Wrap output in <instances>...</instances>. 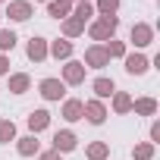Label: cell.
Returning a JSON list of instances; mask_svg holds the SVG:
<instances>
[{
	"instance_id": "obj_1",
	"label": "cell",
	"mask_w": 160,
	"mask_h": 160,
	"mask_svg": "<svg viewBox=\"0 0 160 160\" xmlns=\"http://www.w3.org/2000/svg\"><path fill=\"white\" fill-rule=\"evenodd\" d=\"M116 28H119V16H98V19L88 25V35H91V41L104 44V41H110V38L116 35Z\"/></svg>"
},
{
	"instance_id": "obj_2",
	"label": "cell",
	"mask_w": 160,
	"mask_h": 160,
	"mask_svg": "<svg viewBox=\"0 0 160 160\" xmlns=\"http://www.w3.org/2000/svg\"><path fill=\"white\" fill-rule=\"evenodd\" d=\"M85 75H88V69H85L82 60H66V66H63V78H60V82H63V85H82Z\"/></svg>"
},
{
	"instance_id": "obj_3",
	"label": "cell",
	"mask_w": 160,
	"mask_h": 160,
	"mask_svg": "<svg viewBox=\"0 0 160 160\" xmlns=\"http://www.w3.org/2000/svg\"><path fill=\"white\" fill-rule=\"evenodd\" d=\"M38 94L44 101H63L66 98V85L60 82V78H41L38 82Z\"/></svg>"
},
{
	"instance_id": "obj_4",
	"label": "cell",
	"mask_w": 160,
	"mask_h": 160,
	"mask_svg": "<svg viewBox=\"0 0 160 160\" xmlns=\"http://www.w3.org/2000/svg\"><path fill=\"white\" fill-rule=\"evenodd\" d=\"M7 16L13 22H28L35 16V7H32V0H10L7 3Z\"/></svg>"
},
{
	"instance_id": "obj_5",
	"label": "cell",
	"mask_w": 160,
	"mask_h": 160,
	"mask_svg": "<svg viewBox=\"0 0 160 160\" xmlns=\"http://www.w3.org/2000/svg\"><path fill=\"white\" fill-rule=\"evenodd\" d=\"M129 41H132L135 47H151V44H154V25H148V22H135L132 32H129Z\"/></svg>"
},
{
	"instance_id": "obj_6",
	"label": "cell",
	"mask_w": 160,
	"mask_h": 160,
	"mask_svg": "<svg viewBox=\"0 0 160 160\" xmlns=\"http://www.w3.org/2000/svg\"><path fill=\"white\" fill-rule=\"evenodd\" d=\"M85 69H104V66H110V57H107V50H104V44H91L88 50H85Z\"/></svg>"
},
{
	"instance_id": "obj_7",
	"label": "cell",
	"mask_w": 160,
	"mask_h": 160,
	"mask_svg": "<svg viewBox=\"0 0 160 160\" xmlns=\"http://www.w3.org/2000/svg\"><path fill=\"white\" fill-rule=\"evenodd\" d=\"M25 57H28L32 63H44V60H47V38L32 35L28 44H25Z\"/></svg>"
},
{
	"instance_id": "obj_8",
	"label": "cell",
	"mask_w": 160,
	"mask_h": 160,
	"mask_svg": "<svg viewBox=\"0 0 160 160\" xmlns=\"http://www.w3.org/2000/svg\"><path fill=\"white\" fill-rule=\"evenodd\" d=\"M82 104H85V113H82V119H88L91 126H101V122L107 119V107H104V101L91 98V101H82Z\"/></svg>"
},
{
	"instance_id": "obj_9",
	"label": "cell",
	"mask_w": 160,
	"mask_h": 160,
	"mask_svg": "<svg viewBox=\"0 0 160 160\" xmlns=\"http://www.w3.org/2000/svg\"><path fill=\"white\" fill-rule=\"evenodd\" d=\"M75 148H78V138H75L72 129H60V132L53 135V151H57V154H69V151H75Z\"/></svg>"
},
{
	"instance_id": "obj_10",
	"label": "cell",
	"mask_w": 160,
	"mask_h": 160,
	"mask_svg": "<svg viewBox=\"0 0 160 160\" xmlns=\"http://www.w3.org/2000/svg\"><path fill=\"white\" fill-rule=\"evenodd\" d=\"M72 41H66V38H57V41H47V57H53V60H72Z\"/></svg>"
},
{
	"instance_id": "obj_11",
	"label": "cell",
	"mask_w": 160,
	"mask_h": 160,
	"mask_svg": "<svg viewBox=\"0 0 160 160\" xmlns=\"http://www.w3.org/2000/svg\"><path fill=\"white\" fill-rule=\"evenodd\" d=\"M122 60H126V72H129V75H144V72L151 69V60H148L144 53H126Z\"/></svg>"
},
{
	"instance_id": "obj_12",
	"label": "cell",
	"mask_w": 160,
	"mask_h": 160,
	"mask_svg": "<svg viewBox=\"0 0 160 160\" xmlns=\"http://www.w3.org/2000/svg\"><path fill=\"white\" fill-rule=\"evenodd\" d=\"M16 154H19V157H35V154H41L38 135H22V138H16Z\"/></svg>"
},
{
	"instance_id": "obj_13",
	"label": "cell",
	"mask_w": 160,
	"mask_h": 160,
	"mask_svg": "<svg viewBox=\"0 0 160 160\" xmlns=\"http://www.w3.org/2000/svg\"><path fill=\"white\" fill-rule=\"evenodd\" d=\"M91 91H94V98H98V101H107V98H113L116 82H113V78H107V75H98L94 82H91Z\"/></svg>"
},
{
	"instance_id": "obj_14",
	"label": "cell",
	"mask_w": 160,
	"mask_h": 160,
	"mask_svg": "<svg viewBox=\"0 0 160 160\" xmlns=\"http://www.w3.org/2000/svg\"><path fill=\"white\" fill-rule=\"evenodd\" d=\"M25 122H28V132H32V135H38V132L50 129V113H47V110H32Z\"/></svg>"
},
{
	"instance_id": "obj_15",
	"label": "cell",
	"mask_w": 160,
	"mask_h": 160,
	"mask_svg": "<svg viewBox=\"0 0 160 160\" xmlns=\"http://www.w3.org/2000/svg\"><path fill=\"white\" fill-rule=\"evenodd\" d=\"M7 85H10V94H25L32 88V75L28 72H13V75H7Z\"/></svg>"
},
{
	"instance_id": "obj_16",
	"label": "cell",
	"mask_w": 160,
	"mask_h": 160,
	"mask_svg": "<svg viewBox=\"0 0 160 160\" xmlns=\"http://www.w3.org/2000/svg\"><path fill=\"white\" fill-rule=\"evenodd\" d=\"M82 113H85V104L78 101V98H66V101H63V119H66V122H78Z\"/></svg>"
},
{
	"instance_id": "obj_17",
	"label": "cell",
	"mask_w": 160,
	"mask_h": 160,
	"mask_svg": "<svg viewBox=\"0 0 160 160\" xmlns=\"http://www.w3.org/2000/svg\"><path fill=\"white\" fill-rule=\"evenodd\" d=\"M78 35H85V22L75 19V16H66V19H63V38L72 41V38H78Z\"/></svg>"
},
{
	"instance_id": "obj_18",
	"label": "cell",
	"mask_w": 160,
	"mask_h": 160,
	"mask_svg": "<svg viewBox=\"0 0 160 160\" xmlns=\"http://www.w3.org/2000/svg\"><path fill=\"white\" fill-rule=\"evenodd\" d=\"M85 157L88 160H110V144L107 141H91L85 148Z\"/></svg>"
},
{
	"instance_id": "obj_19",
	"label": "cell",
	"mask_w": 160,
	"mask_h": 160,
	"mask_svg": "<svg viewBox=\"0 0 160 160\" xmlns=\"http://www.w3.org/2000/svg\"><path fill=\"white\" fill-rule=\"evenodd\" d=\"M47 16L50 19H66V16H72V3H66V0H50L47 3Z\"/></svg>"
},
{
	"instance_id": "obj_20",
	"label": "cell",
	"mask_w": 160,
	"mask_h": 160,
	"mask_svg": "<svg viewBox=\"0 0 160 160\" xmlns=\"http://www.w3.org/2000/svg\"><path fill=\"white\" fill-rule=\"evenodd\" d=\"M113 113H132V94L129 91H113Z\"/></svg>"
},
{
	"instance_id": "obj_21",
	"label": "cell",
	"mask_w": 160,
	"mask_h": 160,
	"mask_svg": "<svg viewBox=\"0 0 160 160\" xmlns=\"http://www.w3.org/2000/svg\"><path fill=\"white\" fill-rule=\"evenodd\" d=\"M132 110H135V116H154L157 113V101L154 98H138V101H132Z\"/></svg>"
},
{
	"instance_id": "obj_22",
	"label": "cell",
	"mask_w": 160,
	"mask_h": 160,
	"mask_svg": "<svg viewBox=\"0 0 160 160\" xmlns=\"http://www.w3.org/2000/svg\"><path fill=\"white\" fill-rule=\"evenodd\" d=\"M104 50H107V57L110 60H122L129 50H126V41H116V38H110L107 44H104Z\"/></svg>"
},
{
	"instance_id": "obj_23",
	"label": "cell",
	"mask_w": 160,
	"mask_h": 160,
	"mask_svg": "<svg viewBox=\"0 0 160 160\" xmlns=\"http://www.w3.org/2000/svg\"><path fill=\"white\" fill-rule=\"evenodd\" d=\"M132 160H154V144L151 141H138L132 148Z\"/></svg>"
},
{
	"instance_id": "obj_24",
	"label": "cell",
	"mask_w": 160,
	"mask_h": 160,
	"mask_svg": "<svg viewBox=\"0 0 160 160\" xmlns=\"http://www.w3.org/2000/svg\"><path fill=\"white\" fill-rule=\"evenodd\" d=\"M16 41H19V38H16L13 28H0V53H10V50L16 47Z\"/></svg>"
},
{
	"instance_id": "obj_25",
	"label": "cell",
	"mask_w": 160,
	"mask_h": 160,
	"mask_svg": "<svg viewBox=\"0 0 160 160\" xmlns=\"http://www.w3.org/2000/svg\"><path fill=\"white\" fill-rule=\"evenodd\" d=\"M16 141V122L13 119H0V144Z\"/></svg>"
},
{
	"instance_id": "obj_26",
	"label": "cell",
	"mask_w": 160,
	"mask_h": 160,
	"mask_svg": "<svg viewBox=\"0 0 160 160\" xmlns=\"http://www.w3.org/2000/svg\"><path fill=\"white\" fill-rule=\"evenodd\" d=\"M119 0H98L94 3V16H116Z\"/></svg>"
},
{
	"instance_id": "obj_27",
	"label": "cell",
	"mask_w": 160,
	"mask_h": 160,
	"mask_svg": "<svg viewBox=\"0 0 160 160\" xmlns=\"http://www.w3.org/2000/svg\"><path fill=\"white\" fill-rule=\"evenodd\" d=\"M72 16H75V19H82V22H88V19L94 16V3H85V0H78L75 10H72Z\"/></svg>"
},
{
	"instance_id": "obj_28",
	"label": "cell",
	"mask_w": 160,
	"mask_h": 160,
	"mask_svg": "<svg viewBox=\"0 0 160 160\" xmlns=\"http://www.w3.org/2000/svg\"><path fill=\"white\" fill-rule=\"evenodd\" d=\"M38 160H63V154H57V151L50 148V151H41V154H38Z\"/></svg>"
},
{
	"instance_id": "obj_29",
	"label": "cell",
	"mask_w": 160,
	"mask_h": 160,
	"mask_svg": "<svg viewBox=\"0 0 160 160\" xmlns=\"http://www.w3.org/2000/svg\"><path fill=\"white\" fill-rule=\"evenodd\" d=\"M0 75H10V57L0 53Z\"/></svg>"
},
{
	"instance_id": "obj_30",
	"label": "cell",
	"mask_w": 160,
	"mask_h": 160,
	"mask_svg": "<svg viewBox=\"0 0 160 160\" xmlns=\"http://www.w3.org/2000/svg\"><path fill=\"white\" fill-rule=\"evenodd\" d=\"M160 141V122H151V144Z\"/></svg>"
},
{
	"instance_id": "obj_31",
	"label": "cell",
	"mask_w": 160,
	"mask_h": 160,
	"mask_svg": "<svg viewBox=\"0 0 160 160\" xmlns=\"http://www.w3.org/2000/svg\"><path fill=\"white\" fill-rule=\"evenodd\" d=\"M44 3H50V0H44Z\"/></svg>"
},
{
	"instance_id": "obj_32",
	"label": "cell",
	"mask_w": 160,
	"mask_h": 160,
	"mask_svg": "<svg viewBox=\"0 0 160 160\" xmlns=\"http://www.w3.org/2000/svg\"><path fill=\"white\" fill-rule=\"evenodd\" d=\"M85 3H91V0H85Z\"/></svg>"
},
{
	"instance_id": "obj_33",
	"label": "cell",
	"mask_w": 160,
	"mask_h": 160,
	"mask_svg": "<svg viewBox=\"0 0 160 160\" xmlns=\"http://www.w3.org/2000/svg\"><path fill=\"white\" fill-rule=\"evenodd\" d=\"M66 3H72V0H66Z\"/></svg>"
}]
</instances>
